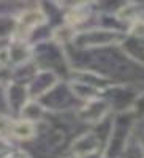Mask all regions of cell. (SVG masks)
I'll use <instances>...</instances> for the list:
<instances>
[{"label":"cell","instance_id":"6da1fadb","mask_svg":"<svg viewBox=\"0 0 144 158\" xmlns=\"http://www.w3.org/2000/svg\"><path fill=\"white\" fill-rule=\"evenodd\" d=\"M43 21H44V16L40 10H29V11H24V15L19 19L18 27L24 32H30L36 25L43 24Z\"/></svg>","mask_w":144,"mask_h":158}]
</instances>
